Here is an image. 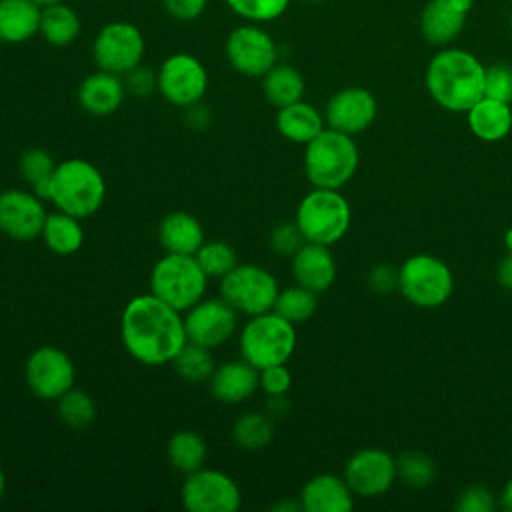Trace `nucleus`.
I'll use <instances>...</instances> for the list:
<instances>
[{
	"instance_id": "obj_1",
	"label": "nucleus",
	"mask_w": 512,
	"mask_h": 512,
	"mask_svg": "<svg viewBox=\"0 0 512 512\" xmlns=\"http://www.w3.org/2000/svg\"><path fill=\"white\" fill-rule=\"evenodd\" d=\"M120 338L126 352L146 366H162L186 346L182 312L150 294L134 296L120 316Z\"/></svg>"
},
{
	"instance_id": "obj_2",
	"label": "nucleus",
	"mask_w": 512,
	"mask_h": 512,
	"mask_svg": "<svg viewBox=\"0 0 512 512\" xmlns=\"http://www.w3.org/2000/svg\"><path fill=\"white\" fill-rule=\"evenodd\" d=\"M482 62L468 50L444 46L426 68V88L436 104L450 112H468L484 96Z\"/></svg>"
},
{
	"instance_id": "obj_3",
	"label": "nucleus",
	"mask_w": 512,
	"mask_h": 512,
	"mask_svg": "<svg viewBox=\"0 0 512 512\" xmlns=\"http://www.w3.org/2000/svg\"><path fill=\"white\" fill-rule=\"evenodd\" d=\"M106 198V182L102 172L84 158H68L56 164L52 176L50 202L76 218L96 214Z\"/></svg>"
},
{
	"instance_id": "obj_4",
	"label": "nucleus",
	"mask_w": 512,
	"mask_h": 512,
	"mask_svg": "<svg viewBox=\"0 0 512 512\" xmlns=\"http://www.w3.org/2000/svg\"><path fill=\"white\" fill-rule=\"evenodd\" d=\"M358 148L352 136L324 128L304 150V174L314 188L344 186L358 168Z\"/></svg>"
},
{
	"instance_id": "obj_5",
	"label": "nucleus",
	"mask_w": 512,
	"mask_h": 512,
	"mask_svg": "<svg viewBox=\"0 0 512 512\" xmlns=\"http://www.w3.org/2000/svg\"><path fill=\"white\" fill-rule=\"evenodd\" d=\"M240 356L262 370L286 364L296 350V326L274 310L250 316L238 338Z\"/></svg>"
},
{
	"instance_id": "obj_6",
	"label": "nucleus",
	"mask_w": 512,
	"mask_h": 512,
	"mask_svg": "<svg viewBox=\"0 0 512 512\" xmlns=\"http://www.w3.org/2000/svg\"><path fill=\"white\" fill-rule=\"evenodd\" d=\"M206 284L208 276L190 254L166 252L150 272V292L178 312L198 304L206 294Z\"/></svg>"
},
{
	"instance_id": "obj_7",
	"label": "nucleus",
	"mask_w": 512,
	"mask_h": 512,
	"mask_svg": "<svg viewBox=\"0 0 512 512\" xmlns=\"http://www.w3.org/2000/svg\"><path fill=\"white\" fill-rule=\"evenodd\" d=\"M350 216L348 200L338 190L314 188L300 200L296 224L306 242L332 246L348 232Z\"/></svg>"
},
{
	"instance_id": "obj_8",
	"label": "nucleus",
	"mask_w": 512,
	"mask_h": 512,
	"mask_svg": "<svg viewBox=\"0 0 512 512\" xmlns=\"http://www.w3.org/2000/svg\"><path fill=\"white\" fill-rule=\"evenodd\" d=\"M280 288L276 278L258 264H236L220 278V296L238 312L258 316L274 308Z\"/></svg>"
},
{
	"instance_id": "obj_9",
	"label": "nucleus",
	"mask_w": 512,
	"mask_h": 512,
	"mask_svg": "<svg viewBox=\"0 0 512 512\" xmlns=\"http://www.w3.org/2000/svg\"><path fill=\"white\" fill-rule=\"evenodd\" d=\"M452 272L436 256L416 254L400 266L398 288L418 308L442 306L452 294Z\"/></svg>"
},
{
	"instance_id": "obj_10",
	"label": "nucleus",
	"mask_w": 512,
	"mask_h": 512,
	"mask_svg": "<svg viewBox=\"0 0 512 512\" xmlns=\"http://www.w3.org/2000/svg\"><path fill=\"white\" fill-rule=\"evenodd\" d=\"M146 40L140 28L126 20L104 24L92 42V56L100 70L124 76L142 64Z\"/></svg>"
},
{
	"instance_id": "obj_11",
	"label": "nucleus",
	"mask_w": 512,
	"mask_h": 512,
	"mask_svg": "<svg viewBox=\"0 0 512 512\" xmlns=\"http://www.w3.org/2000/svg\"><path fill=\"white\" fill-rule=\"evenodd\" d=\"M160 96L178 108L202 102L208 90L206 66L188 52L170 54L156 70Z\"/></svg>"
},
{
	"instance_id": "obj_12",
	"label": "nucleus",
	"mask_w": 512,
	"mask_h": 512,
	"mask_svg": "<svg viewBox=\"0 0 512 512\" xmlns=\"http://www.w3.org/2000/svg\"><path fill=\"white\" fill-rule=\"evenodd\" d=\"M228 64L242 76L262 78L278 62V46L260 24L236 26L224 42Z\"/></svg>"
},
{
	"instance_id": "obj_13",
	"label": "nucleus",
	"mask_w": 512,
	"mask_h": 512,
	"mask_svg": "<svg viewBox=\"0 0 512 512\" xmlns=\"http://www.w3.org/2000/svg\"><path fill=\"white\" fill-rule=\"evenodd\" d=\"M182 504L190 512H236L242 494L232 476L214 468H200L186 474L182 484Z\"/></svg>"
},
{
	"instance_id": "obj_14",
	"label": "nucleus",
	"mask_w": 512,
	"mask_h": 512,
	"mask_svg": "<svg viewBox=\"0 0 512 512\" xmlns=\"http://www.w3.org/2000/svg\"><path fill=\"white\" fill-rule=\"evenodd\" d=\"M24 378L36 398L58 400L64 392L74 388L76 368L64 350L56 346H40L28 356Z\"/></svg>"
},
{
	"instance_id": "obj_15",
	"label": "nucleus",
	"mask_w": 512,
	"mask_h": 512,
	"mask_svg": "<svg viewBox=\"0 0 512 512\" xmlns=\"http://www.w3.org/2000/svg\"><path fill=\"white\" fill-rule=\"evenodd\" d=\"M238 326V312L220 298H202L184 316V328L188 342L218 348L228 342Z\"/></svg>"
},
{
	"instance_id": "obj_16",
	"label": "nucleus",
	"mask_w": 512,
	"mask_h": 512,
	"mask_svg": "<svg viewBox=\"0 0 512 512\" xmlns=\"http://www.w3.org/2000/svg\"><path fill=\"white\" fill-rule=\"evenodd\" d=\"M44 200L32 190L8 188L0 192V232L18 242H30L42 234L46 222Z\"/></svg>"
},
{
	"instance_id": "obj_17",
	"label": "nucleus",
	"mask_w": 512,
	"mask_h": 512,
	"mask_svg": "<svg viewBox=\"0 0 512 512\" xmlns=\"http://www.w3.org/2000/svg\"><path fill=\"white\" fill-rule=\"evenodd\" d=\"M396 460L380 448L356 452L344 466V480L358 496H380L396 480Z\"/></svg>"
},
{
	"instance_id": "obj_18",
	"label": "nucleus",
	"mask_w": 512,
	"mask_h": 512,
	"mask_svg": "<svg viewBox=\"0 0 512 512\" xmlns=\"http://www.w3.org/2000/svg\"><path fill=\"white\" fill-rule=\"evenodd\" d=\"M376 98L360 86H350L334 92L326 104L324 120L328 128L348 136L364 132L376 118Z\"/></svg>"
},
{
	"instance_id": "obj_19",
	"label": "nucleus",
	"mask_w": 512,
	"mask_h": 512,
	"mask_svg": "<svg viewBox=\"0 0 512 512\" xmlns=\"http://www.w3.org/2000/svg\"><path fill=\"white\" fill-rule=\"evenodd\" d=\"M474 0H428L420 14V32L432 46H448L466 26Z\"/></svg>"
},
{
	"instance_id": "obj_20",
	"label": "nucleus",
	"mask_w": 512,
	"mask_h": 512,
	"mask_svg": "<svg viewBox=\"0 0 512 512\" xmlns=\"http://www.w3.org/2000/svg\"><path fill=\"white\" fill-rule=\"evenodd\" d=\"M208 386L210 394L222 404H240L260 388L258 368L244 358L224 362L214 368Z\"/></svg>"
},
{
	"instance_id": "obj_21",
	"label": "nucleus",
	"mask_w": 512,
	"mask_h": 512,
	"mask_svg": "<svg viewBox=\"0 0 512 512\" xmlns=\"http://www.w3.org/2000/svg\"><path fill=\"white\" fill-rule=\"evenodd\" d=\"M126 98L124 78L106 70L88 74L78 86V104L92 116H110Z\"/></svg>"
},
{
	"instance_id": "obj_22",
	"label": "nucleus",
	"mask_w": 512,
	"mask_h": 512,
	"mask_svg": "<svg viewBox=\"0 0 512 512\" xmlns=\"http://www.w3.org/2000/svg\"><path fill=\"white\" fill-rule=\"evenodd\" d=\"M292 276L296 284L316 294L328 290L336 278V262L330 254V246L304 242L292 256Z\"/></svg>"
},
{
	"instance_id": "obj_23",
	"label": "nucleus",
	"mask_w": 512,
	"mask_h": 512,
	"mask_svg": "<svg viewBox=\"0 0 512 512\" xmlns=\"http://www.w3.org/2000/svg\"><path fill=\"white\" fill-rule=\"evenodd\" d=\"M300 504L304 512H348L354 502L352 490L344 478L336 474H316L304 484Z\"/></svg>"
},
{
	"instance_id": "obj_24",
	"label": "nucleus",
	"mask_w": 512,
	"mask_h": 512,
	"mask_svg": "<svg viewBox=\"0 0 512 512\" xmlns=\"http://www.w3.org/2000/svg\"><path fill=\"white\" fill-rule=\"evenodd\" d=\"M160 246L168 254H190L194 256L204 244V228L190 212H170L160 220L158 226Z\"/></svg>"
},
{
	"instance_id": "obj_25",
	"label": "nucleus",
	"mask_w": 512,
	"mask_h": 512,
	"mask_svg": "<svg viewBox=\"0 0 512 512\" xmlns=\"http://www.w3.org/2000/svg\"><path fill=\"white\" fill-rule=\"evenodd\" d=\"M42 6L34 0H0V42L22 44L40 32Z\"/></svg>"
},
{
	"instance_id": "obj_26",
	"label": "nucleus",
	"mask_w": 512,
	"mask_h": 512,
	"mask_svg": "<svg viewBox=\"0 0 512 512\" xmlns=\"http://www.w3.org/2000/svg\"><path fill=\"white\" fill-rule=\"evenodd\" d=\"M466 114L472 134L484 142H498L512 128L510 104L488 96H482Z\"/></svg>"
},
{
	"instance_id": "obj_27",
	"label": "nucleus",
	"mask_w": 512,
	"mask_h": 512,
	"mask_svg": "<svg viewBox=\"0 0 512 512\" xmlns=\"http://www.w3.org/2000/svg\"><path fill=\"white\" fill-rule=\"evenodd\" d=\"M324 122V116L304 100L282 106L276 114L278 132L296 144H308L316 138L324 130Z\"/></svg>"
},
{
	"instance_id": "obj_28",
	"label": "nucleus",
	"mask_w": 512,
	"mask_h": 512,
	"mask_svg": "<svg viewBox=\"0 0 512 512\" xmlns=\"http://www.w3.org/2000/svg\"><path fill=\"white\" fill-rule=\"evenodd\" d=\"M82 22L76 10L64 2H56L42 8L40 36L54 48H64L76 42L80 36Z\"/></svg>"
},
{
	"instance_id": "obj_29",
	"label": "nucleus",
	"mask_w": 512,
	"mask_h": 512,
	"mask_svg": "<svg viewBox=\"0 0 512 512\" xmlns=\"http://www.w3.org/2000/svg\"><path fill=\"white\" fill-rule=\"evenodd\" d=\"M306 90L304 76L290 64H274L264 76H262V92L264 98L276 106H288L298 100H302Z\"/></svg>"
},
{
	"instance_id": "obj_30",
	"label": "nucleus",
	"mask_w": 512,
	"mask_h": 512,
	"mask_svg": "<svg viewBox=\"0 0 512 512\" xmlns=\"http://www.w3.org/2000/svg\"><path fill=\"white\" fill-rule=\"evenodd\" d=\"M40 236L48 250H52L58 256H70L82 248L84 228L80 224V218L56 210L54 214L46 216Z\"/></svg>"
},
{
	"instance_id": "obj_31",
	"label": "nucleus",
	"mask_w": 512,
	"mask_h": 512,
	"mask_svg": "<svg viewBox=\"0 0 512 512\" xmlns=\"http://www.w3.org/2000/svg\"><path fill=\"white\" fill-rule=\"evenodd\" d=\"M166 454H168L170 464L178 472L190 474L204 466L206 456H208V446H206V440L198 432L180 430L168 440Z\"/></svg>"
},
{
	"instance_id": "obj_32",
	"label": "nucleus",
	"mask_w": 512,
	"mask_h": 512,
	"mask_svg": "<svg viewBox=\"0 0 512 512\" xmlns=\"http://www.w3.org/2000/svg\"><path fill=\"white\" fill-rule=\"evenodd\" d=\"M18 170L38 198L50 200L56 162L44 148H28L18 160Z\"/></svg>"
},
{
	"instance_id": "obj_33",
	"label": "nucleus",
	"mask_w": 512,
	"mask_h": 512,
	"mask_svg": "<svg viewBox=\"0 0 512 512\" xmlns=\"http://www.w3.org/2000/svg\"><path fill=\"white\" fill-rule=\"evenodd\" d=\"M236 446L248 452L266 448L274 438V424L264 412H246L234 424L230 432Z\"/></svg>"
},
{
	"instance_id": "obj_34",
	"label": "nucleus",
	"mask_w": 512,
	"mask_h": 512,
	"mask_svg": "<svg viewBox=\"0 0 512 512\" xmlns=\"http://www.w3.org/2000/svg\"><path fill=\"white\" fill-rule=\"evenodd\" d=\"M172 366L182 380H186L190 384H198V382L210 380V376L216 368V362H214L210 348L194 344V342H186V346L174 356Z\"/></svg>"
},
{
	"instance_id": "obj_35",
	"label": "nucleus",
	"mask_w": 512,
	"mask_h": 512,
	"mask_svg": "<svg viewBox=\"0 0 512 512\" xmlns=\"http://www.w3.org/2000/svg\"><path fill=\"white\" fill-rule=\"evenodd\" d=\"M316 308H318L316 292L296 284L278 292L272 310L296 326L310 320Z\"/></svg>"
},
{
	"instance_id": "obj_36",
	"label": "nucleus",
	"mask_w": 512,
	"mask_h": 512,
	"mask_svg": "<svg viewBox=\"0 0 512 512\" xmlns=\"http://www.w3.org/2000/svg\"><path fill=\"white\" fill-rule=\"evenodd\" d=\"M56 402H58V418L68 428H76V430L86 428L96 418V404L92 396L84 390L70 388Z\"/></svg>"
},
{
	"instance_id": "obj_37",
	"label": "nucleus",
	"mask_w": 512,
	"mask_h": 512,
	"mask_svg": "<svg viewBox=\"0 0 512 512\" xmlns=\"http://www.w3.org/2000/svg\"><path fill=\"white\" fill-rule=\"evenodd\" d=\"M200 268L208 278H224L238 262L236 250L224 240H204V244L194 254Z\"/></svg>"
},
{
	"instance_id": "obj_38",
	"label": "nucleus",
	"mask_w": 512,
	"mask_h": 512,
	"mask_svg": "<svg viewBox=\"0 0 512 512\" xmlns=\"http://www.w3.org/2000/svg\"><path fill=\"white\" fill-rule=\"evenodd\" d=\"M396 474L412 488H424L434 480V462L420 450H406L396 458Z\"/></svg>"
},
{
	"instance_id": "obj_39",
	"label": "nucleus",
	"mask_w": 512,
	"mask_h": 512,
	"mask_svg": "<svg viewBox=\"0 0 512 512\" xmlns=\"http://www.w3.org/2000/svg\"><path fill=\"white\" fill-rule=\"evenodd\" d=\"M224 4L242 20L252 24H264L280 18L290 0H224Z\"/></svg>"
},
{
	"instance_id": "obj_40",
	"label": "nucleus",
	"mask_w": 512,
	"mask_h": 512,
	"mask_svg": "<svg viewBox=\"0 0 512 512\" xmlns=\"http://www.w3.org/2000/svg\"><path fill=\"white\" fill-rule=\"evenodd\" d=\"M484 96L506 104L512 102V66L492 64L484 70Z\"/></svg>"
},
{
	"instance_id": "obj_41",
	"label": "nucleus",
	"mask_w": 512,
	"mask_h": 512,
	"mask_svg": "<svg viewBox=\"0 0 512 512\" xmlns=\"http://www.w3.org/2000/svg\"><path fill=\"white\" fill-rule=\"evenodd\" d=\"M306 238L300 230V226L294 222H280L272 228L270 234V246L276 254L280 256H294L302 246H304Z\"/></svg>"
},
{
	"instance_id": "obj_42",
	"label": "nucleus",
	"mask_w": 512,
	"mask_h": 512,
	"mask_svg": "<svg viewBox=\"0 0 512 512\" xmlns=\"http://www.w3.org/2000/svg\"><path fill=\"white\" fill-rule=\"evenodd\" d=\"M258 380L260 390H264L268 396H284L290 390L292 374L286 364H272L258 370Z\"/></svg>"
},
{
	"instance_id": "obj_43",
	"label": "nucleus",
	"mask_w": 512,
	"mask_h": 512,
	"mask_svg": "<svg viewBox=\"0 0 512 512\" xmlns=\"http://www.w3.org/2000/svg\"><path fill=\"white\" fill-rule=\"evenodd\" d=\"M122 78H124L126 94H132V96H138V98H146V96H150L154 90H158L156 72L150 70L148 66L138 64L136 68H132L130 72H126Z\"/></svg>"
},
{
	"instance_id": "obj_44",
	"label": "nucleus",
	"mask_w": 512,
	"mask_h": 512,
	"mask_svg": "<svg viewBox=\"0 0 512 512\" xmlns=\"http://www.w3.org/2000/svg\"><path fill=\"white\" fill-rule=\"evenodd\" d=\"M496 506L494 496L484 486H470L466 488L456 502L458 512H492Z\"/></svg>"
},
{
	"instance_id": "obj_45",
	"label": "nucleus",
	"mask_w": 512,
	"mask_h": 512,
	"mask_svg": "<svg viewBox=\"0 0 512 512\" xmlns=\"http://www.w3.org/2000/svg\"><path fill=\"white\" fill-rule=\"evenodd\" d=\"M166 14L180 22H192L200 18L208 6V0H160Z\"/></svg>"
},
{
	"instance_id": "obj_46",
	"label": "nucleus",
	"mask_w": 512,
	"mask_h": 512,
	"mask_svg": "<svg viewBox=\"0 0 512 512\" xmlns=\"http://www.w3.org/2000/svg\"><path fill=\"white\" fill-rule=\"evenodd\" d=\"M398 278H400V268H394L390 264H378L370 270L368 284L372 286V290L380 294H388L394 288H398Z\"/></svg>"
},
{
	"instance_id": "obj_47",
	"label": "nucleus",
	"mask_w": 512,
	"mask_h": 512,
	"mask_svg": "<svg viewBox=\"0 0 512 512\" xmlns=\"http://www.w3.org/2000/svg\"><path fill=\"white\" fill-rule=\"evenodd\" d=\"M186 110H188V112H186V122H188L194 130H204V128L210 124V120H212L210 110H208L202 102H196V104L188 106Z\"/></svg>"
},
{
	"instance_id": "obj_48",
	"label": "nucleus",
	"mask_w": 512,
	"mask_h": 512,
	"mask_svg": "<svg viewBox=\"0 0 512 512\" xmlns=\"http://www.w3.org/2000/svg\"><path fill=\"white\" fill-rule=\"evenodd\" d=\"M496 274H498L500 286L512 292V252H508V254L502 258V262H500Z\"/></svg>"
},
{
	"instance_id": "obj_49",
	"label": "nucleus",
	"mask_w": 512,
	"mask_h": 512,
	"mask_svg": "<svg viewBox=\"0 0 512 512\" xmlns=\"http://www.w3.org/2000/svg\"><path fill=\"white\" fill-rule=\"evenodd\" d=\"M500 502H502V508H506L508 512H512V480L504 486L502 496H500Z\"/></svg>"
},
{
	"instance_id": "obj_50",
	"label": "nucleus",
	"mask_w": 512,
	"mask_h": 512,
	"mask_svg": "<svg viewBox=\"0 0 512 512\" xmlns=\"http://www.w3.org/2000/svg\"><path fill=\"white\" fill-rule=\"evenodd\" d=\"M272 510L276 512H296V510H302V504L300 502H278L272 506Z\"/></svg>"
},
{
	"instance_id": "obj_51",
	"label": "nucleus",
	"mask_w": 512,
	"mask_h": 512,
	"mask_svg": "<svg viewBox=\"0 0 512 512\" xmlns=\"http://www.w3.org/2000/svg\"><path fill=\"white\" fill-rule=\"evenodd\" d=\"M4 492H6V474H4V468L0 466V500H2Z\"/></svg>"
},
{
	"instance_id": "obj_52",
	"label": "nucleus",
	"mask_w": 512,
	"mask_h": 512,
	"mask_svg": "<svg viewBox=\"0 0 512 512\" xmlns=\"http://www.w3.org/2000/svg\"><path fill=\"white\" fill-rule=\"evenodd\" d=\"M504 244H506L508 252H512V228L506 230V234H504Z\"/></svg>"
},
{
	"instance_id": "obj_53",
	"label": "nucleus",
	"mask_w": 512,
	"mask_h": 512,
	"mask_svg": "<svg viewBox=\"0 0 512 512\" xmlns=\"http://www.w3.org/2000/svg\"><path fill=\"white\" fill-rule=\"evenodd\" d=\"M38 6H50V4H56V2H64V0H34Z\"/></svg>"
},
{
	"instance_id": "obj_54",
	"label": "nucleus",
	"mask_w": 512,
	"mask_h": 512,
	"mask_svg": "<svg viewBox=\"0 0 512 512\" xmlns=\"http://www.w3.org/2000/svg\"><path fill=\"white\" fill-rule=\"evenodd\" d=\"M508 22H510V30H512V12H510V20Z\"/></svg>"
},
{
	"instance_id": "obj_55",
	"label": "nucleus",
	"mask_w": 512,
	"mask_h": 512,
	"mask_svg": "<svg viewBox=\"0 0 512 512\" xmlns=\"http://www.w3.org/2000/svg\"><path fill=\"white\" fill-rule=\"evenodd\" d=\"M302 2H322V0H302Z\"/></svg>"
},
{
	"instance_id": "obj_56",
	"label": "nucleus",
	"mask_w": 512,
	"mask_h": 512,
	"mask_svg": "<svg viewBox=\"0 0 512 512\" xmlns=\"http://www.w3.org/2000/svg\"><path fill=\"white\" fill-rule=\"evenodd\" d=\"M0 44H2V42H0Z\"/></svg>"
},
{
	"instance_id": "obj_57",
	"label": "nucleus",
	"mask_w": 512,
	"mask_h": 512,
	"mask_svg": "<svg viewBox=\"0 0 512 512\" xmlns=\"http://www.w3.org/2000/svg\"><path fill=\"white\" fill-rule=\"evenodd\" d=\"M510 2H512V0H510Z\"/></svg>"
}]
</instances>
